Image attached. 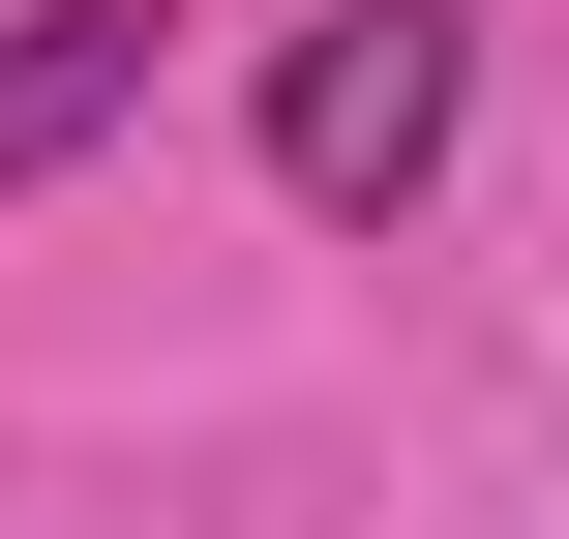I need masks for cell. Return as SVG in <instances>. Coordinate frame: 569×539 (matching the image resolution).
Masks as SVG:
<instances>
[{"instance_id": "1", "label": "cell", "mask_w": 569, "mask_h": 539, "mask_svg": "<svg viewBox=\"0 0 569 539\" xmlns=\"http://www.w3.org/2000/svg\"><path fill=\"white\" fill-rule=\"evenodd\" d=\"M450 120H480V30H450V0H330V30H270V180H300L330 240H390V210L450 180Z\"/></svg>"}, {"instance_id": "2", "label": "cell", "mask_w": 569, "mask_h": 539, "mask_svg": "<svg viewBox=\"0 0 569 539\" xmlns=\"http://www.w3.org/2000/svg\"><path fill=\"white\" fill-rule=\"evenodd\" d=\"M150 30H180V0H30V30H0V210L90 180V150L150 120Z\"/></svg>"}]
</instances>
